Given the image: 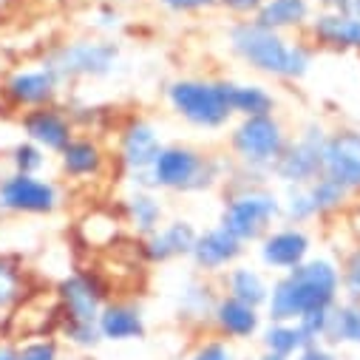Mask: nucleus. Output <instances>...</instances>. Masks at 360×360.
<instances>
[{"instance_id":"obj_39","label":"nucleus","mask_w":360,"mask_h":360,"mask_svg":"<svg viewBox=\"0 0 360 360\" xmlns=\"http://www.w3.org/2000/svg\"><path fill=\"white\" fill-rule=\"evenodd\" d=\"M0 360H18V349H12V346H0Z\"/></svg>"},{"instance_id":"obj_26","label":"nucleus","mask_w":360,"mask_h":360,"mask_svg":"<svg viewBox=\"0 0 360 360\" xmlns=\"http://www.w3.org/2000/svg\"><path fill=\"white\" fill-rule=\"evenodd\" d=\"M307 191H309L312 205H315V210H318V213H326V210L340 207V205H343V199H346V193H349V191L338 182V179H332V176H326V173H321Z\"/></svg>"},{"instance_id":"obj_20","label":"nucleus","mask_w":360,"mask_h":360,"mask_svg":"<svg viewBox=\"0 0 360 360\" xmlns=\"http://www.w3.org/2000/svg\"><path fill=\"white\" fill-rule=\"evenodd\" d=\"M97 329H100V338H108V340H128V338H139L145 332L139 312L125 307V304L105 307L100 312Z\"/></svg>"},{"instance_id":"obj_37","label":"nucleus","mask_w":360,"mask_h":360,"mask_svg":"<svg viewBox=\"0 0 360 360\" xmlns=\"http://www.w3.org/2000/svg\"><path fill=\"white\" fill-rule=\"evenodd\" d=\"M298 360H335L329 352H323L318 343H309V346H304L301 349V357Z\"/></svg>"},{"instance_id":"obj_33","label":"nucleus","mask_w":360,"mask_h":360,"mask_svg":"<svg viewBox=\"0 0 360 360\" xmlns=\"http://www.w3.org/2000/svg\"><path fill=\"white\" fill-rule=\"evenodd\" d=\"M18 360H57V346L51 340H32L18 349Z\"/></svg>"},{"instance_id":"obj_35","label":"nucleus","mask_w":360,"mask_h":360,"mask_svg":"<svg viewBox=\"0 0 360 360\" xmlns=\"http://www.w3.org/2000/svg\"><path fill=\"white\" fill-rule=\"evenodd\" d=\"M193 360H233V357H230L227 346H221V343H207V346H202V349L196 352Z\"/></svg>"},{"instance_id":"obj_2","label":"nucleus","mask_w":360,"mask_h":360,"mask_svg":"<svg viewBox=\"0 0 360 360\" xmlns=\"http://www.w3.org/2000/svg\"><path fill=\"white\" fill-rule=\"evenodd\" d=\"M230 46L252 68L276 77H304L309 68V51L304 46H290L278 32L264 29L255 20L238 23L230 32Z\"/></svg>"},{"instance_id":"obj_31","label":"nucleus","mask_w":360,"mask_h":360,"mask_svg":"<svg viewBox=\"0 0 360 360\" xmlns=\"http://www.w3.org/2000/svg\"><path fill=\"white\" fill-rule=\"evenodd\" d=\"M287 213H290V219H295V221H304V219H312L318 210H315V205H312V196H309V191L307 188H295V191H290V205H287Z\"/></svg>"},{"instance_id":"obj_41","label":"nucleus","mask_w":360,"mask_h":360,"mask_svg":"<svg viewBox=\"0 0 360 360\" xmlns=\"http://www.w3.org/2000/svg\"><path fill=\"white\" fill-rule=\"evenodd\" d=\"M264 360H284V357H278V354H266Z\"/></svg>"},{"instance_id":"obj_19","label":"nucleus","mask_w":360,"mask_h":360,"mask_svg":"<svg viewBox=\"0 0 360 360\" xmlns=\"http://www.w3.org/2000/svg\"><path fill=\"white\" fill-rule=\"evenodd\" d=\"M309 18V4L307 0H264L261 9L255 12V23L264 29H290L301 26Z\"/></svg>"},{"instance_id":"obj_17","label":"nucleus","mask_w":360,"mask_h":360,"mask_svg":"<svg viewBox=\"0 0 360 360\" xmlns=\"http://www.w3.org/2000/svg\"><path fill=\"white\" fill-rule=\"evenodd\" d=\"M196 238L199 236L188 221H173V224H167L165 230H156L148 238L145 252H148L150 261H167V258H176V255H191Z\"/></svg>"},{"instance_id":"obj_25","label":"nucleus","mask_w":360,"mask_h":360,"mask_svg":"<svg viewBox=\"0 0 360 360\" xmlns=\"http://www.w3.org/2000/svg\"><path fill=\"white\" fill-rule=\"evenodd\" d=\"M230 292L233 298L250 304V307H258L266 301V284L261 281L258 273L252 269H233L230 273Z\"/></svg>"},{"instance_id":"obj_4","label":"nucleus","mask_w":360,"mask_h":360,"mask_svg":"<svg viewBox=\"0 0 360 360\" xmlns=\"http://www.w3.org/2000/svg\"><path fill=\"white\" fill-rule=\"evenodd\" d=\"M233 148L250 167H269L287 148L284 128L273 114L244 117L233 134Z\"/></svg>"},{"instance_id":"obj_14","label":"nucleus","mask_w":360,"mask_h":360,"mask_svg":"<svg viewBox=\"0 0 360 360\" xmlns=\"http://www.w3.org/2000/svg\"><path fill=\"white\" fill-rule=\"evenodd\" d=\"M307 252H309V238L301 230H278L273 236H266L261 247L264 264L278 269H295L298 264H304Z\"/></svg>"},{"instance_id":"obj_38","label":"nucleus","mask_w":360,"mask_h":360,"mask_svg":"<svg viewBox=\"0 0 360 360\" xmlns=\"http://www.w3.org/2000/svg\"><path fill=\"white\" fill-rule=\"evenodd\" d=\"M340 15L360 20V0H346V6H343V12H340Z\"/></svg>"},{"instance_id":"obj_12","label":"nucleus","mask_w":360,"mask_h":360,"mask_svg":"<svg viewBox=\"0 0 360 360\" xmlns=\"http://www.w3.org/2000/svg\"><path fill=\"white\" fill-rule=\"evenodd\" d=\"M57 85H60V77L43 65V68L12 74L4 85V91H6L9 103H15L20 108H43L57 97Z\"/></svg>"},{"instance_id":"obj_23","label":"nucleus","mask_w":360,"mask_h":360,"mask_svg":"<svg viewBox=\"0 0 360 360\" xmlns=\"http://www.w3.org/2000/svg\"><path fill=\"white\" fill-rule=\"evenodd\" d=\"M216 318L221 323V329L227 335H236V338H250L255 329H258V315H255V307L238 301V298H224L219 301L216 307Z\"/></svg>"},{"instance_id":"obj_15","label":"nucleus","mask_w":360,"mask_h":360,"mask_svg":"<svg viewBox=\"0 0 360 360\" xmlns=\"http://www.w3.org/2000/svg\"><path fill=\"white\" fill-rule=\"evenodd\" d=\"M159 153H162V145H159L156 131L148 122L134 120L122 134V159H125V165L142 173V170L153 167Z\"/></svg>"},{"instance_id":"obj_1","label":"nucleus","mask_w":360,"mask_h":360,"mask_svg":"<svg viewBox=\"0 0 360 360\" xmlns=\"http://www.w3.org/2000/svg\"><path fill=\"white\" fill-rule=\"evenodd\" d=\"M340 287L338 266L326 258L304 261L281 278L269 295V318L276 323L295 321L312 309H332Z\"/></svg>"},{"instance_id":"obj_30","label":"nucleus","mask_w":360,"mask_h":360,"mask_svg":"<svg viewBox=\"0 0 360 360\" xmlns=\"http://www.w3.org/2000/svg\"><path fill=\"white\" fill-rule=\"evenodd\" d=\"M23 292V281H20V273L6 264V261H0V309H6L12 307Z\"/></svg>"},{"instance_id":"obj_11","label":"nucleus","mask_w":360,"mask_h":360,"mask_svg":"<svg viewBox=\"0 0 360 360\" xmlns=\"http://www.w3.org/2000/svg\"><path fill=\"white\" fill-rule=\"evenodd\" d=\"M57 295H60V304L65 309V323H91L97 326L100 321V298L105 295L103 287L88 278V276H71L65 281H60L57 287Z\"/></svg>"},{"instance_id":"obj_8","label":"nucleus","mask_w":360,"mask_h":360,"mask_svg":"<svg viewBox=\"0 0 360 360\" xmlns=\"http://www.w3.org/2000/svg\"><path fill=\"white\" fill-rule=\"evenodd\" d=\"M323 145H326L323 131L312 125L295 145L284 148V153L273 165L276 176L284 179V182H290V185L315 182V179L323 173Z\"/></svg>"},{"instance_id":"obj_22","label":"nucleus","mask_w":360,"mask_h":360,"mask_svg":"<svg viewBox=\"0 0 360 360\" xmlns=\"http://www.w3.org/2000/svg\"><path fill=\"white\" fill-rule=\"evenodd\" d=\"M60 156H63V170L74 179L97 176L103 167V150L91 139H71Z\"/></svg>"},{"instance_id":"obj_18","label":"nucleus","mask_w":360,"mask_h":360,"mask_svg":"<svg viewBox=\"0 0 360 360\" xmlns=\"http://www.w3.org/2000/svg\"><path fill=\"white\" fill-rule=\"evenodd\" d=\"M315 40L335 49H360V20L346 18L340 12H326L312 20Z\"/></svg>"},{"instance_id":"obj_13","label":"nucleus","mask_w":360,"mask_h":360,"mask_svg":"<svg viewBox=\"0 0 360 360\" xmlns=\"http://www.w3.org/2000/svg\"><path fill=\"white\" fill-rule=\"evenodd\" d=\"M20 125H23V131H26L29 142H34V145L43 148V150H57V153H63L65 145L74 139L71 122H68L60 111H54V108H49V105L26 111L23 120H20Z\"/></svg>"},{"instance_id":"obj_7","label":"nucleus","mask_w":360,"mask_h":360,"mask_svg":"<svg viewBox=\"0 0 360 360\" xmlns=\"http://www.w3.org/2000/svg\"><path fill=\"white\" fill-rule=\"evenodd\" d=\"M150 179H153V185L170 188V191H199L210 182L205 156L182 145L162 148V153L156 156L150 167Z\"/></svg>"},{"instance_id":"obj_5","label":"nucleus","mask_w":360,"mask_h":360,"mask_svg":"<svg viewBox=\"0 0 360 360\" xmlns=\"http://www.w3.org/2000/svg\"><path fill=\"white\" fill-rule=\"evenodd\" d=\"M120 57V49L114 43L103 40H79L60 46L49 60L46 68H51L57 77H105Z\"/></svg>"},{"instance_id":"obj_29","label":"nucleus","mask_w":360,"mask_h":360,"mask_svg":"<svg viewBox=\"0 0 360 360\" xmlns=\"http://www.w3.org/2000/svg\"><path fill=\"white\" fill-rule=\"evenodd\" d=\"M46 156H43V148H37L34 142H20L15 150H12V165H15V173H29V176H37V170L43 167Z\"/></svg>"},{"instance_id":"obj_3","label":"nucleus","mask_w":360,"mask_h":360,"mask_svg":"<svg viewBox=\"0 0 360 360\" xmlns=\"http://www.w3.org/2000/svg\"><path fill=\"white\" fill-rule=\"evenodd\" d=\"M167 97L176 114H182L199 128H221L233 114L224 97V82L179 79L170 85Z\"/></svg>"},{"instance_id":"obj_34","label":"nucleus","mask_w":360,"mask_h":360,"mask_svg":"<svg viewBox=\"0 0 360 360\" xmlns=\"http://www.w3.org/2000/svg\"><path fill=\"white\" fill-rule=\"evenodd\" d=\"M159 4H165V6H170V9H176V12H193V9H207V6H213L216 0H159Z\"/></svg>"},{"instance_id":"obj_24","label":"nucleus","mask_w":360,"mask_h":360,"mask_svg":"<svg viewBox=\"0 0 360 360\" xmlns=\"http://www.w3.org/2000/svg\"><path fill=\"white\" fill-rule=\"evenodd\" d=\"M326 335L332 340L360 343V304H349V307H340V309L329 312Z\"/></svg>"},{"instance_id":"obj_16","label":"nucleus","mask_w":360,"mask_h":360,"mask_svg":"<svg viewBox=\"0 0 360 360\" xmlns=\"http://www.w3.org/2000/svg\"><path fill=\"white\" fill-rule=\"evenodd\" d=\"M241 241L236 236H230L224 227H216L205 236L196 238L193 244V261L205 269H219V266H227L230 261H236L241 255Z\"/></svg>"},{"instance_id":"obj_28","label":"nucleus","mask_w":360,"mask_h":360,"mask_svg":"<svg viewBox=\"0 0 360 360\" xmlns=\"http://www.w3.org/2000/svg\"><path fill=\"white\" fill-rule=\"evenodd\" d=\"M266 346H269V352L278 354V357H290L292 352H301L307 346V338L301 335L298 326L276 323L273 329L266 332Z\"/></svg>"},{"instance_id":"obj_32","label":"nucleus","mask_w":360,"mask_h":360,"mask_svg":"<svg viewBox=\"0 0 360 360\" xmlns=\"http://www.w3.org/2000/svg\"><path fill=\"white\" fill-rule=\"evenodd\" d=\"M340 281H343V287H346L349 298L360 301V250H354V252H352V255L346 258Z\"/></svg>"},{"instance_id":"obj_36","label":"nucleus","mask_w":360,"mask_h":360,"mask_svg":"<svg viewBox=\"0 0 360 360\" xmlns=\"http://www.w3.org/2000/svg\"><path fill=\"white\" fill-rule=\"evenodd\" d=\"M221 4L238 15H247V12H258L264 0H221Z\"/></svg>"},{"instance_id":"obj_10","label":"nucleus","mask_w":360,"mask_h":360,"mask_svg":"<svg viewBox=\"0 0 360 360\" xmlns=\"http://www.w3.org/2000/svg\"><path fill=\"white\" fill-rule=\"evenodd\" d=\"M323 173L346 191H360V131H338L323 145Z\"/></svg>"},{"instance_id":"obj_27","label":"nucleus","mask_w":360,"mask_h":360,"mask_svg":"<svg viewBox=\"0 0 360 360\" xmlns=\"http://www.w3.org/2000/svg\"><path fill=\"white\" fill-rule=\"evenodd\" d=\"M128 213H131V221L134 227L142 233V236H153L156 227H159V219H162V207L153 196L148 193H136L131 202H128Z\"/></svg>"},{"instance_id":"obj_40","label":"nucleus","mask_w":360,"mask_h":360,"mask_svg":"<svg viewBox=\"0 0 360 360\" xmlns=\"http://www.w3.org/2000/svg\"><path fill=\"white\" fill-rule=\"evenodd\" d=\"M323 6H329V9H335V12H343V6H346V0H321Z\"/></svg>"},{"instance_id":"obj_9","label":"nucleus","mask_w":360,"mask_h":360,"mask_svg":"<svg viewBox=\"0 0 360 360\" xmlns=\"http://www.w3.org/2000/svg\"><path fill=\"white\" fill-rule=\"evenodd\" d=\"M276 213H278L276 196H269L264 191H250V193L236 196L227 205V210L221 216V227L244 244V241L258 238L261 230L266 227V221L273 219Z\"/></svg>"},{"instance_id":"obj_6","label":"nucleus","mask_w":360,"mask_h":360,"mask_svg":"<svg viewBox=\"0 0 360 360\" xmlns=\"http://www.w3.org/2000/svg\"><path fill=\"white\" fill-rule=\"evenodd\" d=\"M60 196L46 179L29 173H12L0 179V213L18 216H49L54 213Z\"/></svg>"},{"instance_id":"obj_21","label":"nucleus","mask_w":360,"mask_h":360,"mask_svg":"<svg viewBox=\"0 0 360 360\" xmlns=\"http://www.w3.org/2000/svg\"><path fill=\"white\" fill-rule=\"evenodd\" d=\"M224 97L233 114L241 117H264L273 114V97H269L261 85H236V82H224Z\"/></svg>"}]
</instances>
